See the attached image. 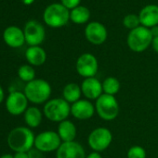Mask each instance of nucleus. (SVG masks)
I'll return each instance as SVG.
<instances>
[{"label": "nucleus", "mask_w": 158, "mask_h": 158, "mask_svg": "<svg viewBox=\"0 0 158 158\" xmlns=\"http://www.w3.org/2000/svg\"><path fill=\"white\" fill-rule=\"evenodd\" d=\"M35 136L28 127H16L7 135V145L15 153L28 152L34 145Z\"/></svg>", "instance_id": "1"}, {"label": "nucleus", "mask_w": 158, "mask_h": 158, "mask_svg": "<svg viewBox=\"0 0 158 158\" xmlns=\"http://www.w3.org/2000/svg\"><path fill=\"white\" fill-rule=\"evenodd\" d=\"M51 91L50 84L43 79H34L27 82L23 89L28 101L34 105L47 103L51 95Z\"/></svg>", "instance_id": "2"}, {"label": "nucleus", "mask_w": 158, "mask_h": 158, "mask_svg": "<svg viewBox=\"0 0 158 158\" xmlns=\"http://www.w3.org/2000/svg\"><path fill=\"white\" fill-rule=\"evenodd\" d=\"M43 114L48 120L60 123L68 118L71 114V106L63 98L50 99L45 104Z\"/></svg>", "instance_id": "3"}, {"label": "nucleus", "mask_w": 158, "mask_h": 158, "mask_svg": "<svg viewBox=\"0 0 158 158\" xmlns=\"http://www.w3.org/2000/svg\"><path fill=\"white\" fill-rule=\"evenodd\" d=\"M95 109L101 118L112 121L118 117L120 107L115 95L102 94L95 103Z\"/></svg>", "instance_id": "4"}, {"label": "nucleus", "mask_w": 158, "mask_h": 158, "mask_svg": "<svg viewBox=\"0 0 158 158\" xmlns=\"http://www.w3.org/2000/svg\"><path fill=\"white\" fill-rule=\"evenodd\" d=\"M43 19L47 26L51 28H60L67 24L70 19V12L62 4L54 3L46 7Z\"/></svg>", "instance_id": "5"}, {"label": "nucleus", "mask_w": 158, "mask_h": 158, "mask_svg": "<svg viewBox=\"0 0 158 158\" xmlns=\"http://www.w3.org/2000/svg\"><path fill=\"white\" fill-rule=\"evenodd\" d=\"M153 38L149 28L139 26L130 31L128 36V45L132 51L141 53L145 51L150 44H152Z\"/></svg>", "instance_id": "6"}, {"label": "nucleus", "mask_w": 158, "mask_h": 158, "mask_svg": "<svg viewBox=\"0 0 158 158\" xmlns=\"http://www.w3.org/2000/svg\"><path fill=\"white\" fill-rule=\"evenodd\" d=\"M113 142V134L111 131L104 127L96 128L88 137V143L94 152L105 151Z\"/></svg>", "instance_id": "7"}, {"label": "nucleus", "mask_w": 158, "mask_h": 158, "mask_svg": "<svg viewBox=\"0 0 158 158\" xmlns=\"http://www.w3.org/2000/svg\"><path fill=\"white\" fill-rule=\"evenodd\" d=\"M62 143L58 132L46 131L35 136L34 147L42 153H51L57 151Z\"/></svg>", "instance_id": "8"}, {"label": "nucleus", "mask_w": 158, "mask_h": 158, "mask_svg": "<svg viewBox=\"0 0 158 158\" xmlns=\"http://www.w3.org/2000/svg\"><path fill=\"white\" fill-rule=\"evenodd\" d=\"M28 99L23 92L12 91L8 94L6 98V108L7 111L12 116H20L24 114L28 106Z\"/></svg>", "instance_id": "9"}, {"label": "nucleus", "mask_w": 158, "mask_h": 158, "mask_svg": "<svg viewBox=\"0 0 158 158\" xmlns=\"http://www.w3.org/2000/svg\"><path fill=\"white\" fill-rule=\"evenodd\" d=\"M75 68L77 73L85 79L95 77L99 69L98 60L92 54L85 53L78 57Z\"/></svg>", "instance_id": "10"}, {"label": "nucleus", "mask_w": 158, "mask_h": 158, "mask_svg": "<svg viewBox=\"0 0 158 158\" xmlns=\"http://www.w3.org/2000/svg\"><path fill=\"white\" fill-rule=\"evenodd\" d=\"M23 32L25 36V43L30 46L39 45L45 40V29L43 25L36 20L28 21L24 26Z\"/></svg>", "instance_id": "11"}, {"label": "nucleus", "mask_w": 158, "mask_h": 158, "mask_svg": "<svg viewBox=\"0 0 158 158\" xmlns=\"http://www.w3.org/2000/svg\"><path fill=\"white\" fill-rule=\"evenodd\" d=\"M95 112V106L88 99H80L71 105V114L76 119H89L94 116Z\"/></svg>", "instance_id": "12"}, {"label": "nucleus", "mask_w": 158, "mask_h": 158, "mask_svg": "<svg viewBox=\"0 0 158 158\" xmlns=\"http://www.w3.org/2000/svg\"><path fill=\"white\" fill-rule=\"evenodd\" d=\"M86 38L93 44H103L107 39V30L105 26L98 21H92L88 24L85 30Z\"/></svg>", "instance_id": "13"}, {"label": "nucleus", "mask_w": 158, "mask_h": 158, "mask_svg": "<svg viewBox=\"0 0 158 158\" xmlns=\"http://www.w3.org/2000/svg\"><path fill=\"white\" fill-rule=\"evenodd\" d=\"M86 152L83 146L74 141L62 143L56 151V158H86Z\"/></svg>", "instance_id": "14"}, {"label": "nucleus", "mask_w": 158, "mask_h": 158, "mask_svg": "<svg viewBox=\"0 0 158 158\" xmlns=\"http://www.w3.org/2000/svg\"><path fill=\"white\" fill-rule=\"evenodd\" d=\"M82 94L88 100H97L102 94V83L95 77L86 78L81 83Z\"/></svg>", "instance_id": "15"}, {"label": "nucleus", "mask_w": 158, "mask_h": 158, "mask_svg": "<svg viewBox=\"0 0 158 158\" xmlns=\"http://www.w3.org/2000/svg\"><path fill=\"white\" fill-rule=\"evenodd\" d=\"M3 39L5 43L12 48H19L25 43L24 32L17 26H9L5 29L3 32Z\"/></svg>", "instance_id": "16"}, {"label": "nucleus", "mask_w": 158, "mask_h": 158, "mask_svg": "<svg viewBox=\"0 0 158 158\" xmlns=\"http://www.w3.org/2000/svg\"><path fill=\"white\" fill-rule=\"evenodd\" d=\"M140 21L142 26L152 28L158 25V6L148 5L144 6L139 14Z\"/></svg>", "instance_id": "17"}, {"label": "nucleus", "mask_w": 158, "mask_h": 158, "mask_svg": "<svg viewBox=\"0 0 158 158\" xmlns=\"http://www.w3.org/2000/svg\"><path fill=\"white\" fill-rule=\"evenodd\" d=\"M57 132L61 142L67 143V142H74L75 140L77 130H76V126L73 121L65 119L59 123Z\"/></svg>", "instance_id": "18"}, {"label": "nucleus", "mask_w": 158, "mask_h": 158, "mask_svg": "<svg viewBox=\"0 0 158 158\" xmlns=\"http://www.w3.org/2000/svg\"><path fill=\"white\" fill-rule=\"evenodd\" d=\"M25 57L32 66H41L47 60L46 51L39 45L30 46L25 52Z\"/></svg>", "instance_id": "19"}, {"label": "nucleus", "mask_w": 158, "mask_h": 158, "mask_svg": "<svg viewBox=\"0 0 158 158\" xmlns=\"http://www.w3.org/2000/svg\"><path fill=\"white\" fill-rule=\"evenodd\" d=\"M43 112L37 106H29L23 114L24 122L30 129L40 126L43 120Z\"/></svg>", "instance_id": "20"}, {"label": "nucleus", "mask_w": 158, "mask_h": 158, "mask_svg": "<svg viewBox=\"0 0 158 158\" xmlns=\"http://www.w3.org/2000/svg\"><path fill=\"white\" fill-rule=\"evenodd\" d=\"M82 90L81 86L77 83L71 82L64 86L62 90V98L66 100L69 104H74L81 99Z\"/></svg>", "instance_id": "21"}, {"label": "nucleus", "mask_w": 158, "mask_h": 158, "mask_svg": "<svg viewBox=\"0 0 158 158\" xmlns=\"http://www.w3.org/2000/svg\"><path fill=\"white\" fill-rule=\"evenodd\" d=\"M90 18V11L88 7L78 6L70 12V19L76 24H84L88 21Z\"/></svg>", "instance_id": "22"}, {"label": "nucleus", "mask_w": 158, "mask_h": 158, "mask_svg": "<svg viewBox=\"0 0 158 158\" xmlns=\"http://www.w3.org/2000/svg\"><path fill=\"white\" fill-rule=\"evenodd\" d=\"M120 88H121L120 81L115 77H108L102 82L103 94H106L115 95L120 91Z\"/></svg>", "instance_id": "23"}, {"label": "nucleus", "mask_w": 158, "mask_h": 158, "mask_svg": "<svg viewBox=\"0 0 158 158\" xmlns=\"http://www.w3.org/2000/svg\"><path fill=\"white\" fill-rule=\"evenodd\" d=\"M19 78L24 82H30L35 79V70L32 65H22L18 69Z\"/></svg>", "instance_id": "24"}, {"label": "nucleus", "mask_w": 158, "mask_h": 158, "mask_svg": "<svg viewBox=\"0 0 158 158\" xmlns=\"http://www.w3.org/2000/svg\"><path fill=\"white\" fill-rule=\"evenodd\" d=\"M140 23H141L140 18H139V16H137L135 14H129L123 19L124 26L129 30H133V29L139 27Z\"/></svg>", "instance_id": "25"}, {"label": "nucleus", "mask_w": 158, "mask_h": 158, "mask_svg": "<svg viewBox=\"0 0 158 158\" xmlns=\"http://www.w3.org/2000/svg\"><path fill=\"white\" fill-rule=\"evenodd\" d=\"M128 158H146V151L140 145H134L128 151Z\"/></svg>", "instance_id": "26"}, {"label": "nucleus", "mask_w": 158, "mask_h": 158, "mask_svg": "<svg viewBox=\"0 0 158 158\" xmlns=\"http://www.w3.org/2000/svg\"><path fill=\"white\" fill-rule=\"evenodd\" d=\"M81 0H61V4L68 9H74L78 6Z\"/></svg>", "instance_id": "27"}, {"label": "nucleus", "mask_w": 158, "mask_h": 158, "mask_svg": "<svg viewBox=\"0 0 158 158\" xmlns=\"http://www.w3.org/2000/svg\"><path fill=\"white\" fill-rule=\"evenodd\" d=\"M28 154V157L29 158H43V154L41 151L37 150L36 148H32L30 151L27 152Z\"/></svg>", "instance_id": "28"}, {"label": "nucleus", "mask_w": 158, "mask_h": 158, "mask_svg": "<svg viewBox=\"0 0 158 158\" xmlns=\"http://www.w3.org/2000/svg\"><path fill=\"white\" fill-rule=\"evenodd\" d=\"M14 158H29L27 152H20V153H15L13 156Z\"/></svg>", "instance_id": "29"}, {"label": "nucleus", "mask_w": 158, "mask_h": 158, "mask_svg": "<svg viewBox=\"0 0 158 158\" xmlns=\"http://www.w3.org/2000/svg\"><path fill=\"white\" fill-rule=\"evenodd\" d=\"M152 46L154 48V50L158 53V36L157 37H154L153 41H152Z\"/></svg>", "instance_id": "30"}, {"label": "nucleus", "mask_w": 158, "mask_h": 158, "mask_svg": "<svg viewBox=\"0 0 158 158\" xmlns=\"http://www.w3.org/2000/svg\"><path fill=\"white\" fill-rule=\"evenodd\" d=\"M86 158H102V156L99 152H92L89 155H88Z\"/></svg>", "instance_id": "31"}, {"label": "nucleus", "mask_w": 158, "mask_h": 158, "mask_svg": "<svg viewBox=\"0 0 158 158\" xmlns=\"http://www.w3.org/2000/svg\"><path fill=\"white\" fill-rule=\"evenodd\" d=\"M150 31H151V33H152L153 37H157L158 36V25L157 26H155V27H152V28H150Z\"/></svg>", "instance_id": "32"}, {"label": "nucleus", "mask_w": 158, "mask_h": 158, "mask_svg": "<svg viewBox=\"0 0 158 158\" xmlns=\"http://www.w3.org/2000/svg\"><path fill=\"white\" fill-rule=\"evenodd\" d=\"M4 99H5V93H4L2 86L0 85V104L4 101Z\"/></svg>", "instance_id": "33"}, {"label": "nucleus", "mask_w": 158, "mask_h": 158, "mask_svg": "<svg viewBox=\"0 0 158 158\" xmlns=\"http://www.w3.org/2000/svg\"><path fill=\"white\" fill-rule=\"evenodd\" d=\"M34 2V0H22V3L24 4V5H32L33 3Z\"/></svg>", "instance_id": "34"}, {"label": "nucleus", "mask_w": 158, "mask_h": 158, "mask_svg": "<svg viewBox=\"0 0 158 158\" xmlns=\"http://www.w3.org/2000/svg\"><path fill=\"white\" fill-rule=\"evenodd\" d=\"M0 158H14V156L10 154H5L2 156H0Z\"/></svg>", "instance_id": "35"}]
</instances>
